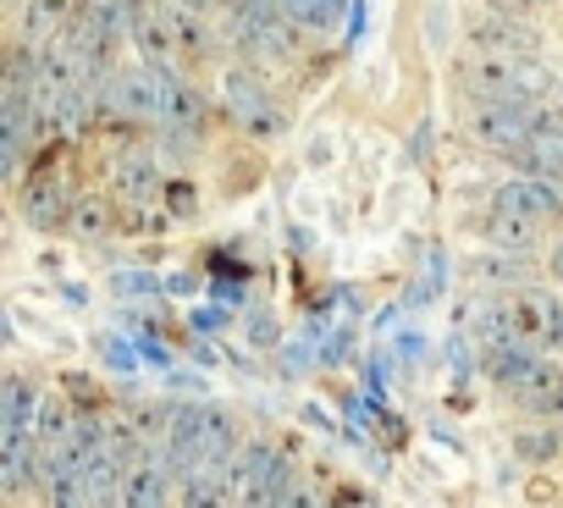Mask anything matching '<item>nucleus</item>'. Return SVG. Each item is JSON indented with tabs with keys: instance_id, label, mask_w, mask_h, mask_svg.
<instances>
[{
	"instance_id": "6ab92c4d",
	"label": "nucleus",
	"mask_w": 563,
	"mask_h": 508,
	"mask_svg": "<svg viewBox=\"0 0 563 508\" xmlns=\"http://www.w3.org/2000/svg\"><path fill=\"white\" fill-rule=\"evenodd\" d=\"M519 404L530 409V415H563V365H541L525 387H519Z\"/></svg>"
},
{
	"instance_id": "9b49d317",
	"label": "nucleus",
	"mask_w": 563,
	"mask_h": 508,
	"mask_svg": "<svg viewBox=\"0 0 563 508\" xmlns=\"http://www.w3.org/2000/svg\"><path fill=\"white\" fill-rule=\"evenodd\" d=\"M161 122L166 133H199L205 122V100L183 73H161Z\"/></svg>"
},
{
	"instance_id": "aec40b11",
	"label": "nucleus",
	"mask_w": 563,
	"mask_h": 508,
	"mask_svg": "<svg viewBox=\"0 0 563 508\" xmlns=\"http://www.w3.org/2000/svg\"><path fill=\"white\" fill-rule=\"evenodd\" d=\"M45 492V508H95V497H89V486H84V475H45L40 481Z\"/></svg>"
},
{
	"instance_id": "39448f33",
	"label": "nucleus",
	"mask_w": 563,
	"mask_h": 508,
	"mask_svg": "<svg viewBox=\"0 0 563 508\" xmlns=\"http://www.w3.org/2000/svg\"><path fill=\"white\" fill-rule=\"evenodd\" d=\"M221 106H227L254 139H271V133L288 128V117H282V106H276V95L265 89V78H254V73H243V67H232V73L221 78Z\"/></svg>"
},
{
	"instance_id": "1a4fd4ad",
	"label": "nucleus",
	"mask_w": 563,
	"mask_h": 508,
	"mask_svg": "<svg viewBox=\"0 0 563 508\" xmlns=\"http://www.w3.org/2000/svg\"><path fill=\"white\" fill-rule=\"evenodd\" d=\"M166 486H172V464H166V448L161 442H144L133 470H128V492H122V508H166Z\"/></svg>"
},
{
	"instance_id": "20e7f679",
	"label": "nucleus",
	"mask_w": 563,
	"mask_h": 508,
	"mask_svg": "<svg viewBox=\"0 0 563 508\" xmlns=\"http://www.w3.org/2000/svg\"><path fill=\"white\" fill-rule=\"evenodd\" d=\"M552 106H475V139L508 161H519L530 150V139L547 128Z\"/></svg>"
},
{
	"instance_id": "b1692460",
	"label": "nucleus",
	"mask_w": 563,
	"mask_h": 508,
	"mask_svg": "<svg viewBox=\"0 0 563 508\" xmlns=\"http://www.w3.org/2000/svg\"><path fill=\"white\" fill-rule=\"evenodd\" d=\"M288 508H332V503H321L316 492H294V497H288Z\"/></svg>"
},
{
	"instance_id": "412c9836",
	"label": "nucleus",
	"mask_w": 563,
	"mask_h": 508,
	"mask_svg": "<svg viewBox=\"0 0 563 508\" xmlns=\"http://www.w3.org/2000/svg\"><path fill=\"white\" fill-rule=\"evenodd\" d=\"M73 221H78L84 238H95V232H106V205H95V199L89 205H73Z\"/></svg>"
},
{
	"instance_id": "4468645a",
	"label": "nucleus",
	"mask_w": 563,
	"mask_h": 508,
	"mask_svg": "<svg viewBox=\"0 0 563 508\" xmlns=\"http://www.w3.org/2000/svg\"><path fill=\"white\" fill-rule=\"evenodd\" d=\"M67 29H73V7H67V0H29V12H23V34H29V45H34V51L56 45Z\"/></svg>"
},
{
	"instance_id": "7ed1b4c3",
	"label": "nucleus",
	"mask_w": 563,
	"mask_h": 508,
	"mask_svg": "<svg viewBox=\"0 0 563 508\" xmlns=\"http://www.w3.org/2000/svg\"><path fill=\"white\" fill-rule=\"evenodd\" d=\"M227 40L238 45L243 62L265 67V62H294V23L276 0H227Z\"/></svg>"
},
{
	"instance_id": "dca6fc26",
	"label": "nucleus",
	"mask_w": 563,
	"mask_h": 508,
	"mask_svg": "<svg viewBox=\"0 0 563 508\" xmlns=\"http://www.w3.org/2000/svg\"><path fill=\"white\" fill-rule=\"evenodd\" d=\"M282 12H288L294 29H310V34H327L349 18V7H360V0H276Z\"/></svg>"
},
{
	"instance_id": "9d476101",
	"label": "nucleus",
	"mask_w": 563,
	"mask_h": 508,
	"mask_svg": "<svg viewBox=\"0 0 563 508\" xmlns=\"http://www.w3.org/2000/svg\"><path fill=\"white\" fill-rule=\"evenodd\" d=\"M475 51H486V56H541V40L519 18H481L475 23Z\"/></svg>"
},
{
	"instance_id": "2eb2a0df",
	"label": "nucleus",
	"mask_w": 563,
	"mask_h": 508,
	"mask_svg": "<svg viewBox=\"0 0 563 508\" xmlns=\"http://www.w3.org/2000/svg\"><path fill=\"white\" fill-rule=\"evenodd\" d=\"M23 210H29V221H40V227H62L67 210H73V199H67L62 177H34V183L23 188Z\"/></svg>"
},
{
	"instance_id": "393cba45",
	"label": "nucleus",
	"mask_w": 563,
	"mask_h": 508,
	"mask_svg": "<svg viewBox=\"0 0 563 508\" xmlns=\"http://www.w3.org/2000/svg\"><path fill=\"white\" fill-rule=\"evenodd\" d=\"M552 277H558V283H563V243H558V249H552Z\"/></svg>"
},
{
	"instance_id": "6e6552de",
	"label": "nucleus",
	"mask_w": 563,
	"mask_h": 508,
	"mask_svg": "<svg viewBox=\"0 0 563 508\" xmlns=\"http://www.w3.org/2000/svg\"><path fill=\"white\" fill-rule=\"evenodd\" d=\"M106 111L117 117H133V122H161V73L150 67H133V73H117L100 95Z\"/></svg>"
},
{
	"instance_id": "4be33fe9",
	"label": "nucleus",
	"mask_w": 563,
	"mask_h": 508,
	"mask_svg": "<svg viewBox=\"0 0 563 508\" xmlns=\"http://www.w3.org/2000/svg\"><path fill=\"white\" fill-rule=\"evenodd\" d=\"M166 210H177V216L194 210V188H188V177H172V183H166Z\"/></svg>"
},
{
	"instance_id": "a211bd4d",
	"label": "nucleus",
	"mask_w": 563,
	"mask_h": 508,
	"mask_svg": "<svg viewBox=\"0 0 563 508\" xmlns=\"http://www.w3.org/2000/svg\"><path fill=\"white\" fill-rule=\"evenodd\" d=\"M486 243H492V249H503L508 261H514V254H530V249L541 243V227H536V221H519V216L492 210V221H486Z\"/></svg>"
},
{
	"instance_id": "5701e85b",
	"label": "nucleus",
	"mask_w": 563,
	"mask_h": 508,
	"mask_svg": "<svg viewBox=\"0 0 563 508\" xmlns=\"http://www.w3.org/2000/svg\"><path fill=\"white\" fill-rule=\"evenodd\" d=\"M166 7H183V12H199V18H210V12H216V0H166Z\"/></svg>"
},
{
	"instance_id": "f03ea898",
	"label": "nucleus",
	"mask_w": 563,
	"mask_h": 508,
	"mask_svg": "<svg viewBox=\"0 0 563 508\" xmlns=\"http://www.w3.org/2000/svg\"><path fill=\"white\" fill-rule=\"evenodd\" d=\"M166 464L177 481L199 475V470H232L238 442H232V420L216 404H172V426H166Z\"/></svg>"
},
{
	"instance_id": "f257e3e1",
	"label": "nucleus",
	"mask_w": 563,
	"mask_h": 508,
	"mask_svg": "<svg viewBox=\"0 0 563 508\" xmlns=\"http://www.w3.org/2000/svg\"><path fill=\"white\" fill-rule=\"evenodd\" d=\"M464 89L475 95V106H552L563 78L541 56H486V51H470Z\"/></svg>"
},
{
	"instance_id": "ddd939ff",
	"label": "nucleus",
	"mask_w": 563,
	"mask_h": 508,
	"mask_svg": "<svg viewBox=\"0 0 563 508\" xmlns=\"http://www.w3.org/2000/svg\"><path fill=\"white\" fill-rule=\"evenodd\" d=\"M111 183H117V194L128 205H150V194H155V155L150 150H122L111 161Z\"/></svg>"
},
{
	"instance_id": "f8f14e48",
	"label": "nucleus",
	"mask_w": 563,
	"mask_h": 508,
	"mask_svg": "<svg viewBox=\"0 0 563 508\" xmlns=\"http://www.w3.org/2000/svg\"><path fill=\"white\" fill-rule=\"evenodd\" d=\"M40 404L45 393H34L23 376L0 382V431H34L40 437Z\"/></svg>"
},
{
	"instance_id": "0eeeda50",
	"label": "nucleus",
	"mask_w": 563,
	"mask_h": 508,
	"mask_svg": "<svg viewBox=\"0 0 563 508\" xmlns=\"http://www.w3.org/2000/svg\"><path fill=\"white\" fill-rule=\"evenodd\" d=\"M492 210L547 227V221H558V216H563V194H558L547 177H508V183L492 194Z\"/></svg>"
},
{
	"instance_id": "423d86ee",
	"label": "nucleus",
	"mask_w": 563,
	"mask_h": 508,
	"mask_svg": "<svg viewBox=\"0 0 563 508\" xmlns=\"http://www.w3.org/2000/svg\"><path fill=\"white\" fill-rule=\"evenodd\" d=\"M508 321H514V338L519 343H530V349H563V305L552 299V294H541V288H525V294H514V305H508Z\"/></svg>"
},
{
	"instance_id": "f3484780",
	"label": "nucleus",
	"mask_w": 563,
	"mask_h": 508,
	"mask_svg": "<svg viewBox=\"0 0 563 508\" xmlns=\"http://www.w3.org/2000/svg\"><path fill=\"white\" fill-rule=\"evenodd\" d=\"M232 497H238V492H232V470H199V475H188L183 492H177L183 508H227Z\"/></svg>"
}]
</instances>
